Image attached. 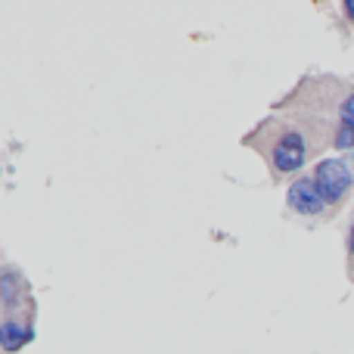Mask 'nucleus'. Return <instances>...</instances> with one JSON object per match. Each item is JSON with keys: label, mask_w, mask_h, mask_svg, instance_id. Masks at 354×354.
<instances>
[{"label": "nucleus", "mask_w": 354, "mask_h": 354, "mask_svg": "<svg viewBox=\"0 0 354 354\" xmlns=\"http://www.w3.org/2000/svg\"><path fill=\"white\" fill-rule=\"evenodd\" d=\"M311 156V140L305 137V131L295 128H283L277 134V140H270V165L280 174H292Z\"/></svg>", "instance_id": "nucleus-1"}, {"label": "nucleus", "mask_w": 354, "mask_h": 354, "mask_svg": "<svg viewBox=\"0 0 354 354\" xmlns=\"http://www.w3.org/2000/svg\"><path fill=\"white\" fill-rule=\"evenodd\" d=\"M314 180H317V189L326 205H339L345 199V193L351 189L354 174L342 159H324L317 165V171H314Z\"/></svg>", "instance_id": "nucleus-2"}, {"label": "nucleus", "mask_w": 354, "mask_h": 354, "mask_svg": "<svg viewBox=\"0 0 354 354\" xmlns=\"http://www.w3.org/2000/svg\"><path fill=\"white\" fill-rule=\"evenodd\" d=\"M289 208L299 214H320L324 212L326 202H324V196H320L314 177H299V180L289 187Z\"/></svg>", "instance_id": "nucleus-3"}, {"label": "nucleus", "mask_w": 354, "mask_h": 354, "mask_svg": "<svg viewBox=\"0 0 354 354\" xmlns=\"http://www.w3.org/2000/svg\"><path fill=\"white\" fill-rule=\"evenodd\" d=\"M31 324L28 320H19V317H6L3 320V326H0V342H3V348L6 351H19V348H25V345L31 342Z\"/></svg>", "instance_id": "nucleus-4"}, {"label": "nucleus", "mask_w": 354, "mask_h": 354, "mask_svg": "<svg viewBox=\"0 0 354 354\" xmlns=\"http://www.w3.org/2000/svg\"><path fill=\"white\" fill-rule=\"evenodd\" d=\"M0 292H3V305H6V311H12V308H16L19 301L25 299V289H19V274H16V270H6V274H3Z\"/></svg>", "instance_id": "nucleus-5"}, {"label": "nucleus", "mask_w": 354, "mask_h": 354, "mask_svg": "<svg viewBox=\"0 0 354 354\" xmlns=\"http://www.w3.org/2000/svg\"><path fill=\"white\" fill-rule=\"evenodd\" d=\"M336 147L339 149H354V122H339Z\"/></svg>", "instance_id": "nucleus-6"}, {"label": "nucleus", "mask_w": 354, "mask_h": 354, "mask_svg": "<svg viewBox=\"0 0 354 354\" xmlns=\"http://www.w3.org/2000/svg\"><path fill=\"white\" fill-rule=\"evenodd\" d=\"M342 122H354V93L342 100Z\"/></svg>", "instance_id": "nucleus-7"}, {"label": "nucleus", "mask_w": 354, "mask_h": 354, "mask_svg": "<svg viewBox=\"0 0 354 354\" xmlns=\"http://www.w3.org/2000/svg\"><path fill=\"white\" fill-rule=\"evenodd\" d=\"M348 252L354 255V227H351V233H348Z\"/></svg>", "instance_id": "nucleus-8"}, {"label": "nucleus", "mask_w": 354, "mask_h": 354, "mask_svg": "<svg viewBox=\"0 0 354 354\" xmlns=\"http://www.w3.org/2000/svg\"><path fill=\"white\" fill-rule=\"evenodd\" d=\"M345 12H351V16H354V6H351V3H345Z\"/></svg>", "instance_id": "nucleus-9"}]
</instances>
